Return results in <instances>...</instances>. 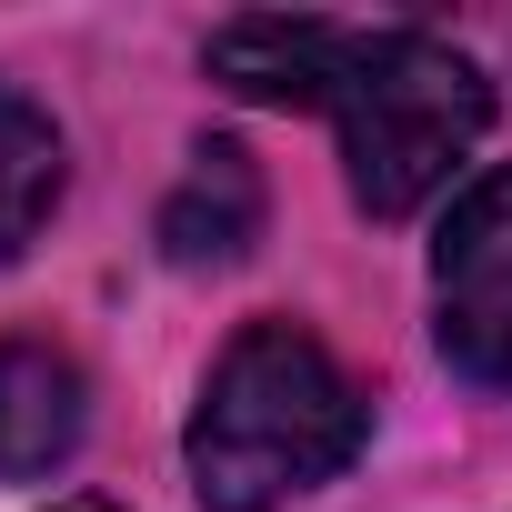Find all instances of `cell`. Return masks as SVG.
Instances as JSON below:
<instances>
[{
    "label": "cell",
    "instance_id": "cell-4",
    "mask_svg": "<svg viewBox=\"0 0 512 512\" xmlns=\"http://www.w3.org/2000/svg\"><path fill=\"white\" fill-rule=\"evenodd\" d=\"M91 382L61 342H0V482H41L81 452Z\"/></svg>",
    "mask_w": 512,
    "mask_h": 512
},
{
    "label": "cell",
    "instance_id": "cell-5",
    "mask_svg": "<svg viewBox=\"0 0 512 512\" xmlns=\"http://www.w3.org/2000/svg\"><path fill=\"white\" fill-rule=\"evenodd\" d=\"M251 241H262V171H251L241 141H201L191 171H181V191L161 201V251L181 272H201V262L251 251Z\"/></svg>",
    "mask_w": 512,
    "mask_h": 512
},
{
    "label": "cell",
    "instance_id": "cell-1",
    "mask_svg": "<svg viewBox=\"0 0 512 512\" xmlns=\"http://www.w3.org/2000/svg\"><path fill=\"white\" fill-rule=\"evenodd\" d=\"M211 71L241 101H322L372 221L422 211L472 141L492 131V81L432 31H342V21H221Z\"/></svg>",
    "mask_w": 512,
    "mask_h": 512
},
{
    "label": "cell",
    "instance_id": "cell-3",
    "mask_svg": "<svg viewBox=\"0 0 512 512\" xmlns=\"http://www.w3.org/2000/svg\"><path fill=\"white\" fill-rule=\"evenodd\" d=\"M432 332L462 382H512V171L462 181L432 231Z\"/></svg>",
    "mask_w": 512,
    "mask_h": 512
},
{
    "label": "cell",
    "instance_id": "cell-6",
    "mask_svg": "<svg viewBox=\"0 0 512 512\" xmlns=\"http://www.w3.org/2000/svg\"><path fill=\"white\" fill-rule=\"evenodd\" d=\"M61 201V131L31 91L0 81V262H21Z\"/></svg>",
    "mask_w": 512,
    "mask_h": 512
},
{
    "label": "cell",
    "instance_id": "cell-7",
    "mask_svg": "<svg viewBox=\"0 0 512 512\" xmlns=\"http://www.w3.org/2000/svg\"><path fill=\"white\" fill-rule=\"evenodd\" d=\"M61 512H121V502H61Z\"/></svg>",
    "mask_w": 512,
    "mask_h": 512
},
{
    "label": "cell",
    "instance_id": "cell-2",
    "mask_svg": "<svg viewBox=\"0 0 512 512\" xmlns=\"http://www.w3.org/2000/svg\"><path fill=\"white\" fill-rule=\"evenodd\" d=\"M362 432H372V412H362L352 372L302 322H251L211 362L181 452H191L201 512H282L292 492L332 482L362 452Z\"/></svg>",
    "mask_w": 512,
    "mask_h": 512
}]
</instances>
